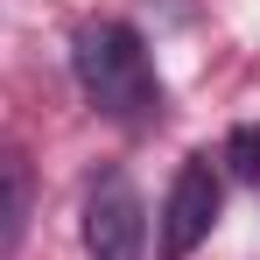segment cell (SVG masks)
Here are the masks:
<instances>
[{"instance_id":"3957f363","label":"cell","mask_w":260,"mask_h":260,"mask_svg":"<svg viewBox=\"0 0 260 260\" xmlns=\"http://www.w3.org/2000/svg\"><path fill=\"white\" fill-rule=\"evenodd\" d=\"M141 190L127 176H99L85 197V253L91 260H141Z\"/></svg>"},{"instance_id":"6da1fadb","label":"cell","mask_w":260,"mask_h":260,"mask_svg":"<svg viewBox=\"0 0 260 260\" xmlns=\"http://www.w3.org/2000/svg\"><path fill=\"white\" fill-rule=\"evenodd\" d=\"M71 71H78L85 99L106 120H120V127H141V120L162 113V85H155L148 43L134 36L127 21H91V28H78V36H71Z\"/></svg>"},{"instance_id":"277c9868","label":"cell","mask_w":260,"mask_h":260,"mask_svg":"<svg viewBox=\"0 0 260 260\" xmlns=\"http://www.w3.org/2000/svg\"><path fill=\"white\" fill-rule=\"evenodd\" d=\"M28 218H36V176L21 155H0V260L21 246Z\"/></svg>"},{"instance_id":"5b68a950","label":"cell","mask_w":260,"mask_h":260,"mask_svg":"<svg viewBox=\"0 0 260 260\" xmlns=\"http://www.w3.org/2000/svg\"><path fill=\"white\" fill-rule=\"evenodd\" d=\"M225 169L239 183H260V127H232L225 134Z\"/></svg>"},{"instance_id":"7a4b0ae2","label":"cell","mask_w":260,"mask_h":260,"mask_svg":"<svg viewBox=\"0 0 260 260\" xmlns=\"http://www.w3.org/2000/svg\"><path fill=\"white\" fill-rule=\"evenodd\" d=\"M218 204H225L218 169L204 162V155H197V162H183L176 183H169V204H162V253H169V260H190L204 239H211Z\"/></svg>"}]
</instances>
